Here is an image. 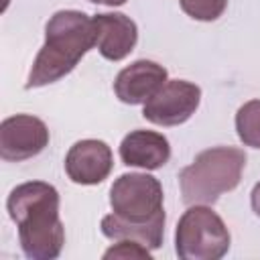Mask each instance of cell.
I'll list each match as a JSON object with an SVG mask.
<instances>
[{"mask_svg": "<svg viewBox=\"0 0 260 260\" xmlns=\"http://www.w3.org/2000/svg\"><path fill=\"white\" fill-rule=\"evenodd\" d=\"M6 209L18 228V240L28 260H53L65 244V228L59 217V191L45 181L16 185Z\"/></svg>", "mask_w": 260, "mask_h": 260, "instance_id": "1", "label": "cell"}, {"mask_svg": "<svg viewBox=\"0 0 260 260\" xmlns=\"http://www.w3.org/2000/svg\"><path fill=\"white\" fill-rule=\"evenodd\" d=\"M91 47H95L93 18L81 10L55 12L45 26V43L32 61L24 87H43L65 77Z\"/></svg>", "mask_w": 260, "mask_h": 260, "instance_id": "2", "label": "cell"}, {"mask_svg": "<svg viewBox=\"0 0 260 260\" xmlns=\"http://www.w3.org/2000/svg\"><path fill=\"white\" fill-rule=\"evenodd\" d=\"M246 154L236 146H213L201 150L191 165L179 173L181 195L187 205H213L223 193L240 185Z\"/></svg>", "mask_w": 260, "mask_h": 260, "instance_id": "3", "label": "cell"}, {"mask_svg": "<svg viewBox=\"0 0 260 260\" xmlns=\"http://www.w3.org/2000/svg\"><path fill=\"white\" fill-rule=\"evenodd\" d=\"M230 242L223 219L207 205H189L175 230V252L183 260H219Z\"/></svg>", "mask_w": 260, "mask_h": 260, "instance_id": "4", "label": "cell"}, {"mask_svg": "<svg viewBox=\"0 0 260 260\" xmlns=\"http://www.w3.org/2000/svg\"><path fill=\"white\" fill-rule=\"evenodd\" d=\"M162 187L156 177L146 173H124L110 187L112 211L128 221H150L162 213Z\"/></svg>", "mask_w": 260, "mask_h": 260, "instance_id": "5", "label": "cell"}, {"mask_svg": "<svg viewBox=\"0 0 260 260\" xmlns=\"http://www.w3.org/2000/svg\"><path fill=\"white\" fill-rule=\"evenodd\" d=\"M199 102V85L185 79H167L165 85L144 104L142 116L156 126H179L195 114Z\"/></svg>", "mask_w": 260, "mask_h": 260, "instance_id": "6", "label": "cell"}, {"mask_svg": "<svg viewBox=\"0 0 260 260\" xmlns=\"http://www.w3.org/2000/svg\"><path fill=\"white\" fill-rule=\"evenodd\" d=\"M49 144L47 124L30 114H16L0 124V156L10 162H20L37 156Z\"/></svg>", "mask_w": 260, "mask_h": 260, "instance_id": "7", "label": "cell"}, {"mask_svg": "<svg viewBox=\"0 0 260 260\" xmlns=\"http://www.w3.org/2000/svg\"><path fill=\"white\" fill-rule=\"evenodd\" d=\"M112 148L104 140L85 138L75 142L65 156V173L77 185H98L112 173Z\"/></svg>", "mask_w": 260, "mask_h": 260, "instance_id": "8", "label": "cell"}, {"mask_svg": "<svg viewBox=\"0 0 260 260\" xmlns=\"http://www.w3.org/2000/svg\"><path fill=\"white\" fill-rule=\"evenodd\" d=\"M167 81V69L156 61L138 59L124 67L114 81V91L120 102L136 106L146 104Z\"/></svg>", "mask_w": 260, "mask_h": 260, "instance_id": "9", "label": "cell"}, {"mask_svg": "<svg viewBox=\"0 0 260 260\" xmlns=\"http://www.w3.org/2000/svg\"><path fill=\"white\" fill-rule=\"evenodd\" d=\"M95 28V47L108 61H122L132 53L138 41L136 22L122 12H102L91 16Z\"/></svg>", "mask_w": 260, "mask_h": 260, "instance_id": "10", "label": "cell"}, {"mask_svg": "<svg viewBox=\"0 0 260 260\" xmlns=\"http://www.w3.org/2000/svg\"><path fill=\"white\" fill-rule=\"evenodd\" d=\"M120 158L126 167H140L156 171L171 158V144L167 136L154 130H132L120 142Z\"/></svg>", "mask_w": 260, "mask_h": 260, "instance_id": "11", "label": "cell"}, {"mask_svg": "<svg viewBox=\"0 0 260 260\" xmlns=\"http://www.w3.org/2000/svg\"><path fill=\"white\" fill-rule=\"evenodd\" d=\"M102 234L110 240H134L148 250H156L162 246V236H165V211L152 217L150 221H128L114 211L102 217Z\"/></svg>", "mask_w": 260, "mask_h": 260, "instance_id": "12", "label": "cell"}, {"mask_svg": "<svg viewBox=\"0 0 260 260\" xmlns=\"http://www.w3.org/2000/svg\"><path fill=\"white\" fill-rule=\"evenodd\" d=\"M238 138L252 148H260V100H250L236 112Z\"/></svg>", "mask_w": 260, "mask_h": 260, "instance_id": "13", "label": "cell"}, {"mask_svg": "<svg viewBox=\"0 0 260 260\" xmlns=\"http://www.w3.org/2000/svg\"><path fill=\"white\" fill-rule=\"evenodd\" d=\"M179 4L187 16L201 22H211L223 14L228 0H179Z\"/></svg>", "mask_w": 260, "mask_h": 260, "instance_id": "14", "label": "cell"}, {"mask_svg": "<svg viewBox=\"0 0 260 260\" xmlns=\"http://www.w3.org/2000/svg\"><path fill=\"white\" fill-rule=\"evenodd\" d=\"M104 258H142V260H150V250L134 240H118L116 246H112L110 250L104 252Z\"/></svg>", "mask_w": 260, "mask_h": 260, "instance_id": "15", "label": "cell"}, {"mask_svg": "<svg viewBox=\"0 0 260 260\" xmlns=\"http://www.w3.org/2000/svg\"><path fill=\"white\" fill-rule=\"evenodd\" d=\"M250 203H252L254 213L260 217V181L254 185V189H252V193H250Z\"/></svg>", "mask_w": 260, "mask_h": 260, "instance_id": "16", "label": "cell"}, {"mask_svg": "<svg viewBox=\"0 0 260 260\" xmlns=\"http://www.w3.org/2000/svg\"><path fill=\"white\" fill-rule=\"evenodd\" d=\"M93 4H106V6H122L126 0H89Z\"/></svg>", "mask_w": 260, "mask_h": 260, "instance_id": "17", "label": "cell"}]
</instances>
